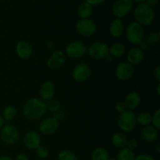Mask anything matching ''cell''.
Instances as JSON below:
<instances>
[{
  "label": "cell",
  "mask_w": 160,
  "mask_h": 160,
  "mask_svg": "<svg viewBox=\"0 0 160 160\" xmlns=\"http://www.w3.org/2000/svg\"><path fill=\"white\" fill-rule=\"evenodd\" d=\"M41 137L36 131H28L23 136V145L28 149L36 150L38 147L41 145Z\"/></svg>",
  "instance_id": "13"
},
{
  "label": "cell",
  "mask_w": 160,
  "mask_h": 160,
  "mask_svg": "<svg viewBox=\"0 0 160 160\" xmlns=\"http://www.w3.org/2000/svg\"><path fill=\"white\" fill-rule=\"evenodd\" d=\"M112 58H113V57H112V56H111L109 54L107 56H106V59H106V61H108V62H111V61L112 60Z\"/></svg>",
  "instance_id": "42"
},
{
  "label": "cell",
  "mask_w": 160,
  "mask_h": 160,
  "mask_svg": "<svg viewBox=\"0 0 160 160\" xmlns=\"http://www.w3.org/2000/svg\"><path fill=\"white\" fill-rule=\"evenodd\" d=\"M65 61L66 55L62 51L57 50V51L53 52L51 57L48 59L47 66L48 68L52 69V70H56V69L60 68L63 65Z\"/></svg>",
  "instance_id": "15"
},
{
  "label": "cell",
  "mask_w": 160,
  "mask_h": 160,
  "mask_svg": "<svg viewBox=\"0 0 160 160\" xmlns=\"http://www.w3.org/2000/svg\"><path fill=\"white\" fill-rule=\"evenodd\" d=\"M78 16L81 19H88L92 13V6L87 2H84L78 7Z\"/></svg>",
  "instance_id": "23"
},
{
  "label": "cell",
  "mask_w": 160,
  "mask_h": 160,
  "mask_svg": "<svg viewBox=\"0 0 160 160\" xmlns=\"http://www.w3.org/2000/svg\"><path fill=\"white\" fill-rule=\"evenodd\" d=\"M109 153L104 148L98 147L92 152V160H109Z\"/></svg>",
  "instance_id": "25"
},
{
  "label": "cell",
  "mask_w": 160,
  "mask_h": 160,
  "mask_svg": "<svg viewBox=\"0 0 160 160\" xmlns=\"http://www.w3.org/2000/svg\"><path fill=\"white\" fill-rule=\"evenodd\" d=\"M160 40V35L158 32H150L148 34V38H147V41L149 44L151 45H155V44H157Z\"/></svg>",
  "instance_id": "32"
},
{
  "label": "cell",
  "mask_w": 160,
  "mask_h": 160,
  "mask_svg": "<svg viewBox=\"0 0 160 160\" xmlns=\"http://www.w3.org/2000/svg\"><path fill=\"white\" fill-rule=\"evenodd\" d=\"M0 160H12V159L8 156H0Z\"/></svg>",
  "instance_id": "40"
},
{
  "label": "cell",
  "mask_w": 160,
  "mask_h": 160,
  "mask_svg": "<svg viewBox=\"0 0 160 160\" xmlns=\"http://www.w3.org/2000/svg\"><path fill=\"white\" fill-rule=\"evenodd\" d=\"M116 77L122 81H126L131 79L134 73V69L131 64L128 62H122L118 64L116 68Z\"/></svg>",
  "instance_id": "12"
},
{
  "label": "cell",
  "mask_w": 160,
  "mask_h": 160,
  "mask_svg": "<svg viewBox=\"0 0 160 160\" xmlns=\"http://www.w3.org/2000/svg\"><path fill=\"white\" fill-rule=\"evenodd\" d=\"M134 160H156V159H155L152 156H150V155L142 154L136 156L135 159Z\"/></svg>",
  "instance_id": "35"
},
{
  "label": "cell",
  "mask_w": 160,
  "mask_h": 160,
  "mask_svg": "<svg viewBox=\"0 0 160 160\" xmlns=\"http://www.w3.org/2000/svg\"><path fill=\"white\" fill-rule=\"evenodd\" d=\"M17 115V109L12 106H8L2 112V117L4 120H11Z\"/></svg>",
  "instance_id": "28"
},
{
  "label": "cell",
  "mask_w": 160,
  "mask_h": 160,
  "mask_svg": "<svg viewBox=\"0 0 160 160\" xmlns=\"http://www.w3.org/2000/svg\"><path fill=\"white\" fill-rule=\"evenodd\" d=\"M134 1H135L136 2H138V3H144L145 2V0H134Z\"/></svg>",
  "instance_id": "43"
},
{
  "label": "cell",
  "mask_w": 160,
  "mask_h": 160,
  "mask_svg": "<svg viewBox=\"0 0 160 160\" xmlns=\"http://www.w3.org/2000/svg\"><path fill=\"white\" fill-rule=\"evenodd\" d=\"M141 101L142 99L140 95L136 92H131L125 97L124 103L127 106V109L133 111L140 106Z\"/></svg>",
  "instance_id": "18"
},
{
  "label": "cell",
  "mask_w": 160,
  "mask_h": 160,
  "mask_svg": "<svg viewBox=\"0 0 160 160\" xmlns=\"http://www.w3.org/2000/svg\"><path fill=\"white\" fill-rule=\"evenodd\" d=\"M59 126V120L54 117H49L43 119L40 123L38 129L42 134L50 135L56 132Z\"/></svg>",
  "instance_id": "9"
},
{
  "label": "cell",
  "mask_w": 160,
  "mask_h": 160,
  "mask_svg": "<svg viewBox=\"0 0 160 160\" xmlns=\"http://www.w3.org/2000/svg\"><path fill=\"white\" fill-rule=\"evenodd\" d=\"M109 160H117L115 159V158H112V157H109Z\"/></svg>",
  "instance_id": "46"
},
{
  "label": "cell",
  "mask_w": 160,
  "mask_h": 160,
  "mask_svg": "<svg viewBox=\"0 0 160 160\" xmlns=\"http://www.w3.org/2000/svg\"><path fill=\"white\" fill-rule=\"evenodd\" d=\"M91 73H92L91 67L87 63L82 62L78 63L73 68L72 75H73V79L76 81L84 82L88 79L89 77L91 76Z\"/></svg>",
  "instance_id": "11"
},
{
  "label": "cell",
  "mask_w": 160,
  "mask_h": 160,
  "mask_svg": "<svg viewBox=\"0 0 160 160\" xmlns=\"http://www.w3.org/2000/svg\"><path fill=\"white\" fill-rule=\"evenodd\" d=\"M23 115L31 120H38L46 112L45 102L40 98H29L23 107Z\"/></svg>",
  "instance_id": "1"
},
{
  "label": "cell",
  "mask_w": 160,
  "mask_h": 160,
  "mask_svg": "<svg viewBox=\"0 0 160 160\" xmlns=\"http://www.w3.org/2000/svg\"><path fill=\"white\" fill-rule=\"evenodd\" d=\"M56 93V86L54 83L50 81H46L43 82L39 88V95L41 99L43 101H48L54 97Z\"/></svg>",
  "instance_id": "14"
},
{
  "label": "cell",
  "mask_w": 160,
  "mask_h": 160,
  "mask_svg": "<svg viewBox=\"0 0 160 160\" xmlns=\"http://www.w3.org/2000/svg\"><path fill=\"white\" fill-rule=\"evenodd\" d=\"M145 2H146V4L148 5V6H149L150 7L152 8L153 6H156V5L158 4L159 0H145Z\"/></svg>",
  "instance_id": "39"
},
{
  "label": "cell",
  "mask_w": 160,
  "mask_h": 160,
  "mask_svg": "<svg viewBox=\"0 0 160 160\" xmlns=\"http://www.w3.org/2000/svg\"><path fill=\"white\" fill-rule=\"evenodd\" d=\"M138 142L135 139H130V140L128 141V143H127V148L134 151V149L138 148Z\"/></svg>",
  "instance_id": "33"
},
{
  "label": "cell",
  "mask_w": 160,
  "mask_h": 160,
  "mask_svg": "<svg viewBox=\"0 0 160 160\" xmlns=\"http://www.w3.org/2000/svg\"><path fill=\"white\" fill-rule=\"evenodd\" d=\"M87 52L92 59H104L109 55V46L105 42H95L87 48Z\"/></svg>",
  "instance_id": "6"
},
{
  "label": "cell",
  "mask_w": 160,
  "mask_h": 160,
  "mask_svg": "<svg viewBox=\"0 0 160 160\" xmlns=\"http://www.w3.org/2000/svg\"><path fill=\"white\" fill-rule=\"evenodd\" d=\"M145 58V53L142 49H141L138 47L132 48L129 50V52L127 54V62H129L132 66L138 65L142 63V61Z\"/></svg>",
  "instance_id": "17"
},
{
  "label": "cell",
  "mask_w": 160,
  "mask_h": 160,
  "mask_svg": "<svg viewBox=\"0 0 160 160\" xmlns=\"http://www.w3.org/2000/svg\"><path fill=\"white\" fill-rule=\"evenodd\" d=\"M135 159V155L134 151L129 149L127 147L121 148L117 155V160H134Z\"/></svg>",
  "instance_id": "26"
},
{
  "label": "cell",
  "mask_w": 160,
  "mask_h": 160,
  "mask_svg": "<svg viewBox=\"0 0 160 160\" xmlns=\"http://www.w3.org/2000/svg\"><path fill=\"white\" fill-rule=\"evenodd\" d=\"M125 52H126V48L125 45L121 43H114L109 48V54L112 57H121L124 55Z\"/></svg>",
  "instance_id": "22"
},
{
  "label": "cell",
  "mask_w": 160,
  "mask_h": 160,
  "mask_svg": "<svg viewBox=\"0 0 160 160\" xmlns=\"http://www.w3.org/2000/svg\"><path fill=\"white\" fill-rule=\"evenodd\" d=\"M60 102L56 99H52L48 100L47 102H45V107H46V110L49 111V112L56 113V112L59 111L60 109Z\"/></svg>",
  "instance_id": "27"
},
{
  "label": "cell",
  "mask_w": 160,
  "mask_h": 160,
  "mask_svg": "<svg viewBox=\"0 0 160 160\" xmlns=\"http://www.w3.org/2000/svg\"><path fill=\"white\" fill-rule=\"evenodd\" d=\"M142 138L146 142H153L158 138V130L156 129L153 126L144 127L141 132Z\"/></svg>",
  "instance_id": "19"
},
{
  "label": "cell",
  "mask_w": 160,
  "mask_h": 160,
  "mask_svg": "<svg viewBox=\"0 0 160 160\" xmlns=\"http://www.w3.org/2000/svg\"><path fill=\"white\" fill-rule=\"evenodd\" d=\"M132 6V0H117L112 6V12L118 19L122 18L131 12Z\"/></svg>",
  "instance_id": "10"
},
{
  "label": "cell",
  "mask_w": 160,
  "mask_h": 160,
  "mask_svg": "<svg viewBox=\"0 0 160 160\" xmlns=\"http://www.w3.org/2000/svg\"><path fill=\"white\" fill-rule=\"evenodd\" d=\"M35 151H36V154H37V156H38L40 159H46V158L48 156V154H49L48 148H47L45 146H43V145H40L39 147H38L37 149H36Z\"/></svg>",
  "instance_id": "30"
},
{
  "label": "cell",
  "mask_w": 160,
  "mask_h": 160,
  "mask_svg": "<svg viewBox=\"0 0 160 160\" xmlns=\"http://www.w3.org/2000/svg\"><path fill=\"white\" fill-rule=\"evenodd\" d=\"M159 88H160V84H158V86H157V94H158V95H159V93H160Z\"/></svg>",
  "instance_id": "44"
},
{
  "label": "cell",
  "mask_w": 160,
  "mask_h": 160,
  "mask_svg": "<svg viewBox=\"0 0 160 160\" xmlns=\"http://www.w3.org/2000/svg\"><path fill=\"white\" fill-rule=\"evenodd\" d=\"M97 27L91 19H81L76 23V31L81 35L90 37L96 32Z\"/></svg>",
  "instance_id": "7"
},
{
  "label": "cell",
  "mask_w": 160,
  "mask_h": 160,
  "mask_svg": "<svg viewBox=\"0 0 160 160\" xmlns=\"http://www.w3.org/2000/svg\"><path fill=\"white\" fill-rule=\"evenodd\" d=\"M137 23L142 26H148L152 24L155 18L153 9L146 3H141L135 8L134 12Z\"/></svg>",
  "instance_id": "2"
},
{
  "label": "cell",
  "mask_w": 160,
  "mask_h": 160,
  "mask_svg": "<svg viewBox=\"0 0 160 160\" xmlns=\"http://www.w3.org/2000/svg\"><path fill=\"white\" fill-rule=\"evenodd\" d=\"M16 52L20 59H28L32 56V46L27 41H20L16 45Z\"/></svg>",
  "instance_id": "16"
},
{
  "label": "cell",
  "mask_w": 160,
  "mask_h": 160,
  "mask_svg": "<svg viewBox=\"0 0 160 160\" xmlns=\"http://www.w3.org/2000/svg\"><path fill=\"white\" fill-rule=\"evenodd\" d=\"M136 120L137 123H139L142 126H148L152 123V114L146 111L141 112L136 115Z\"/></svg>",
  "instance_id": "24"
},
{
  "label": "cell",
  "mask_w": 160,
  "mask_h": 160,
  "mask_svg": "<svg viewBox=\"0 0 160 160\" xmlns=\"http://www.w3.org/2000/svg\"><path fill=\"white\" fill-rule=\"evenodd\" d=\"M105 0H85V2L88 3L90 5H99L102 3Z\"/></svg>",
  "instance_id": "38"
},
{
  "label": "cell",
  "mask_w": 160,
  "mask_h": 160,
  "mask_svg": "<svg viewBox=\"0 0 160 160\" xmlns=\"http://www.w3.org/2000/svg\"><path fill=\"white\" fill-rule=\"evenodd\" d=\"M124 31L123 23L120 19H115L109 26V33L113 38H118L123 34Z\"/></svg>",
  "instance_id": "20"
},
{
  "label": "cell",
  "mask_w": 160,
  "mask_h": 160,
  "mask_svg": "<svg viewBox=\"0 0 160 160\" xmlns=\"http://www.w3.org/2000/svg\"><path fill=\"white\" fill-rule=\"evenodd\" d=\"M126 38L130 43L140 45L145 39V30L143 26L137 22H132L126 29Z\"/></svg>",
  "instance_id": "3"
},
{
  "label": "cell",
  "mask_w": 160,
  "mask_h": 160,
  "mask_svg": "<svg viewBox=\"0 0 160 160\" xmlns=\"http://www.w3.org/2000/svg\"><path fill=\"white\" fill-rule=\"evenodd\" d=\"M59 160H79L77 158L76 155L71 150L65 149L61 151L58 155Z\"/></svg>",
  "instance_id": "29"
},
{
  "label": "cell",
  "mask_w": 160,
  "mask_h": 160,
  "mask_svg": "<svg viewBox=\"0 0 160 160\" xmlns=\"http://www.w3.org/2000/svg\"><path fill=\"white\" fill-rule=\"evenodd\" d=\"M119 128L124 132H131L134 131L137 125L136 115L133 111L127 109L125 112L120 113L118 119Z\"/></svg>",
  "instance_id": "4"
},
{
  "label": "cell",
  "mask_w": 160,
  "mask_h": 160,
  "mask_svg": "<svg viewBox=\"0 0 160 160\" xmlns=\"http://www.w3.org/2000/svg\"><path fill=\"white\" fill-rule=\"evenodd\" d=\"M0 138L6 145H13L18 142L20 139V133L15 126L12 124H7L1 128Z\"/></svg>",
  "instance_id": "5"
},
{
  "label": "cell",
  "mask_w": 160,
  "mask_h": 160,
  "mask_svg": "<svg viewBox=\"0 0 160 160\" xmlns=\"http://www.w3.org/2000/svg\"><path fill=\"white\" fill-rule=\"evenodd\" d=\"M116 109H117V111L118 112L122 113V112H125L128 109H127V106L125 105L124 102H119L116 105Z\"/></svg>",
  "instance_id": "34"
},
{
  "label": "cell",
  "mask_w": 160,
  "mask_h": 160,
  "mask_svg": "<svg viewBox=\"0 0 160 160\" xmlns=\"http://www.w3.org/2000/svg\"><path fill=\"white\" fill-rule=\"evenodd\" d=\"M156 150H157V152L159 153L160 152V148H159V145H157V148H156Z\"/></svg>",
  "instance_id": "45"
},
{
  "label": "cell",
  "mask_w": 160,
  "mask_h": 160,
  "mask_svg": "<svg viewBox=\"0 0 160 160\" xmlns=\"http://www.w3.org/2000/svg\"><path fill=\"white\" fill-rule=\"evenodd\" d=\"M15 160H29V158H28V156L25 153H19L16 156Z\"/></svg>",
  "instance_id": "37"
},
{
  "label": "cell",
  "mask_w": 160,
  "mask_h": 160,
  "mask_svg": "<svg viewBox=\"0 0 160 160\" xmlns=\"http://www.w3.org/2000/svg\"><path fill=\"white\" fill-rule=\"evenodd\" d=\"M3 124H4V119H3L2 116L0 115V129L2 128Z\"/></svg>",
  "instance_id": "41"
},
{
  "label": "cell",
  "mask_w": 160,
  "mask_h": 160,
  "mask_svg": "<svg viewBox=\"0 0 160 160\" xmlns=\"http://www.w3.org/2000/svg\"><path fill=\"white\" fill-rule=\"evenodd\" d=\"M87 52V47L80 41H73L70 42L66 47V54L72 59H79Z\"/></svg>",
  "instance_id": "8"
},
{
  "label": "cell",
  "mask_w": 160,
  "mask_h": 160,
  "mask_svg": "<svg viewBox=\"0 0 160 160\" xmlns=\"http://www.w3.org/2000/svg\"><path fill=\"white\" fill-rule=\"evenodd\" d=\"M128 138L123 133L117 132L112 135V145L118 148H123L127 146L128 143Z\"/></svg>",
  "instance_id": "21"
},
{
  "label": "cell",
  "mask_w": 160,
  "mask_h": 160,
  "mask_svg": "<svg viewBox=\"0 0 160 160\" xmlns=\"http://www.w3.org/2000/svg\"><path fill=\"white\" fill-rule=\"evenodd\" d=\"M152 123L156 129L159 130L160 128V109H157L152 115Z\"/></svg>",
  "instance_id": "31"
},
{
  "label": "cell",
  "mask_w": 160,
  "mask_h": 160,
  "mask_svg": "<svg viewBox=\"0 0 160 160\" xmlns=\"http://www.w3.org/2000/svg\"><path fill=\"white\" fill-rule=\"evenodd\" d=\"M153 74H154V78H156V80L157 81H160V67L159 66H157L156 68L153 70Z\"/></svg>",
  "instance_id": "36"
}]
</instances>
